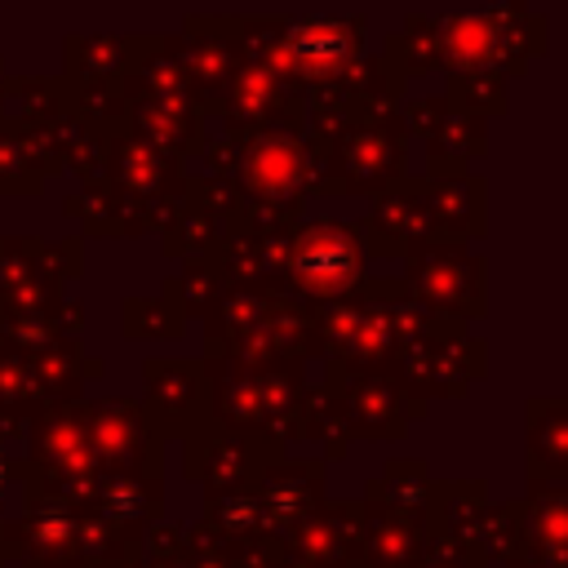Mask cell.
<instances>
[{
  "instance_id": "cell-1",
  "label": "cell",
  "mask_w": 568,
  "mask_h": 568,
  "mask_svg": "<svg viewBox=\"0 0 568 568\" xmlns=\"http://www.w3.org/2000/svg\"><path fill=\"white\" fill-rule=\"evenodd\" d=\"M0 484H4V462H0Z\"/></svg>"
}]
</instances>
